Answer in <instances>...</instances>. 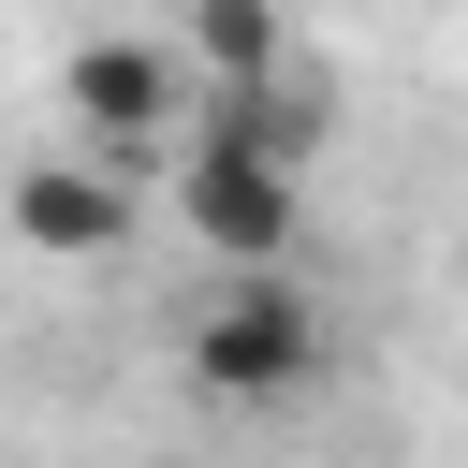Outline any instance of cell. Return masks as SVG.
I'll use <instances>...</instances> for the list:
<instances>
[{
  "mask_svg": "<svg viewBox=\"0 0 468 468\" xmlns=\"http://www.w3.org/2000/svg\"><path fill=\"white\" fill-rule=\"evenodd\" d=\"M322 366V307L278 278V263H234V292L190 322V380L205 395H292Z\"/></svg>",
  "mask_w": 468,
  "mask_h": 468,
  "instance_id": "cell-1",
  "label": "cell"
},
{
  "mask_svg": "<svg viewBox=\"0 0 468 468\" xmlns=\"http://www.w3.org/2000/svg\"><path fill=\"white\" fill-rule=\"evenodd\" d=\"M292 190H307V161H263V146H219V132H190V176H176V205H190V234H205L219 263H292Z\"/></svg>",
  "mask_w": 468,
  "mask_h": 468,
  "instance_id": "cell-2",
  "label": "cell"
},
{
  "mask_svg": "<svg viewBox=\"0 0 468 468\" xmlns=\"http://www.w3.org/2000/svg\"><path fill=\"white\" fill-rule=\"evenodd\" d=\"M176 102H190V88H176V58H161V44H73V58H58V117H73L102 161L161 146V132H176Z\"/></svg>",
  "mask_w": 468,
  "mask_h": 468,
  "instance_id": "cell-3",
  "label": "cell"
},
{
  "mask_svg": "<svg viewBox=\"0 0 468 468\" xmlns=\"http://www.w3.org/2000/svg\"><path fill=\"white\" fill-rule=\"evenodd\" d=\"M0 219H15L44 263H102V249L132 234V176H117L102 146H88V161H29V176L0 190Z\"/></svg>",
  "mask_w": 468,
  "mask_h": 468,
  "instance_id": "cell-4",
  "label": "cell"
},
{
  "mask_svg": "<svg viewBox=\"0 0 468 468\" xmlns=\"http://www.w3.org/2000/svg\"><path fill=\"white\" fill-rule=\"evenodd\" d=\"M190 58H205L219 88L278 73V0H190Z\"/></svg>",
  "mask_w": 468,
  "mask_h": 468,
  "instance_id": "cell-5",
  "label": "cell"
}]
</instances>
